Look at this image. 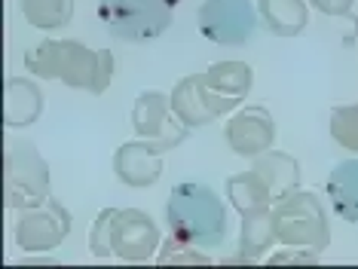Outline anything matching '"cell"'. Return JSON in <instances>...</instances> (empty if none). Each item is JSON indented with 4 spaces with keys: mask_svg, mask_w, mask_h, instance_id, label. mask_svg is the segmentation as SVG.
Listing matches in <instances>:
<instances>
[{
    "mask_svg": "<svg viewBox=\"0 0 358 269\" xmlns=\"http://www.w3.org/2000/svg\"><path fill=\"white\" fill-rule=\"evenodd\" d=\"M159 263H208V260L199 257L196 251H187V242L178 239V235H172V242L162 248Z\"/></svg>",
    "mask_w": 358,
    "mask_h": 269,
    "instance_id": "obj_8",
    "label": "cell"
},
{
    "mask_svg": "<svg viewBox=\"0 0 358 269\" xmlns=\"http://www.w3.org/2000/svg\"><path fill=\"white\" fill-rule=\"evenodd\" d=\"M89 245L101 257L120 254V260H150L157 245V226L138 211H104L92 226Z\"/></svg>",
    "mask_w": 358,
    "mask_h": 269,
    "instance_id": "obj_3",
    "label": "cell"
},
{
    "mask_svg": "<svg viewBox=\"0 0 358 269\" xmlns=\"http://www.w3.org/2000/svg\"><path fill=\"white\" fill-rule=\"evenodd\" d=\"M28 22L40 24V28H59L71 19L74 0H22Z\"/></svg>",
    "mask_w": 358,
    "mask_h": 269,
    "instance_id": "obj_7",
    "label": "cell"
},
{
    "mask_svg": "<svg viewBox=\"0 0 358 269\" xmlns=\"http://www.w3.org/2000/svg\"><path fill=\"white\" fill-rule=\"evenodd\" d=\"M175 6L178 0H99V19L113 37L148 43L172 24Z\"/></svg>",
    "mask_w": 358,
    "mask_h": 269,
    "instance_id": "obj_2",
    "label": "cell"
},
{
    "mask_svg": "<svg viewBox=\"0 0 358 269\" xmlns=\"http://www.w3.org/2000/svg\"><path fill=\"white\" fill-rule=\"evenodd\" d=\"M169 226L187 245H217L227 233V208L202 184H181L169 196Z\"/></svg>",
    "mask_w": 358,
    "mask_h": 269,
    "instance_id": "obj_1",
    "label": "cell"
},
{
    "mask_svg": "<svg viewBox=\"0 0 358 269\" xmlns=\"http://www.w3.org/2000/svg\"><path fill=\"white\" fill-rule=\"evenodd\" d=\"M59 211V205L55 202H50V205L43 208H34L31 215L22 217L19 224V245H25V248L37 251V248H52V245L62 242L64 230H68V224H50V217Z\"/></svg>",
    "mask_w": 358,
    "mask_h": 269,
    "instance_id": "obj_4",
    "label": "cell"
},
{
    "mask_svg": "<svg viewBox=\"0 0 358 269\" xmlns=\"http://www.w3.org/2000/svg\"><path fill=\"white\" fill-rule=\"evenodd\" d=\"M236 132H245V138L233 141V147L239 153L255 157V153H260L264 147H270V141H273V122H270V117H266L260 108H251V110L239 113V117L230 122V135H236Z\"/></svg>",
    "mask_w": 358,
    "mask_h": 269,
    "instance_id": "obj_5",
    "label": "cell"
},
{
    "mask_svg": "<svg viewBox=\"0 0 358 269\" xmlns=\"http://www.w3.org/2000/svg\"><path fill=\"white\" fill-rule=\"evenodd\" d=\"M328 193L340 215L346 220H358V162H346L334 171Z\"/></svg>",
    "mask_w": 358,
    "mask_h": 269,
    "instance_id": "obj_6",
    "label": "cell"
}]
</instances>
